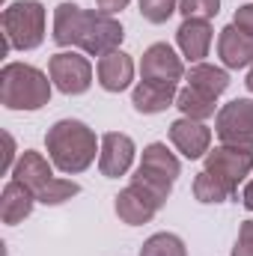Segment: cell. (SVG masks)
Listing matches in <instances>:
<instances>
[{"label":"cell","mask_w":253,"mask_h":256,"mask_svg":"<svg viewBox=\"0 0 253 256\" xmlns=\"http://www.w3.org/2000/svg\"><path fill=\"white\" fill-rule=\"evenodd\" d=\"M122 39L126 30L114 15L80 9L78 3H60L54 9V42L60 48H80L90 57H104L120 51Z\"/></svg>","instance_id":"6da1fadb"},{"label":"cell","mask_w":253,"mask_h":256,"mask_svg":"<svg viewBox=\"0 0 253 256\" xmlns=\"http://www.w3.org/2000/svg\"><path fill=\"white\" fill-rule=\"evenodd\" d=\"M45 146H48L51 164L66 176L84 173L96 161V152H102V143L96 140V131L80 120L54 122L45 134Z\"/></svg>","instance_id":"7a4b0ae2"},{"label":"cell","mask_w":253,"mask_h":256,"mask_svg":"<svg viewBox=\"0 0 253 256\" xmlns=\"http://www.w3.org/2000/svg\"><path fill=\"white\" fill-rule=\"evenodd\" d=\"M42 68L27 63H6L0 72V104L9 110H39L51 102V86Z\"/></svg>","instance_id":"3957f363"},{"label":"cell","mask_w":253,"mask_h":256,"mask_svg":"<svg viewBox=\"0 0 253 256\" xmlns=\"http://www.w3.org/2000/svg\"><path fill=\"white\" fill-rule=\"evenodd\" d=\"M3 39L15 51H33L45 42V6L39 0H15L3 9Z\"/></svg>","instance_id":"277c9868"},{"label":"cell","mask_w":253,"mask_h":256,"mask_svg":"<svg viewBox=\"0 0 253 256\" xmlns=\"http://www.w3.org/2000/svg\"><path fill=\"white\" fill-rule=\"evenodd\" d=\"M182 173V164L179 158L164 146V143H149L143 149V158H140V167L134 173V182L146 185L149 191H155L158 196H170L173 194V185Z\"/></svg>","instance_id":"5b68a950"},{"label":"cell","mask_w":253,"mask_h":256,"mask_svg":"<svg viewBox=\"0 0 253 256\" xmlns=\"http://www.w3.org/2000/svg\"><path fill=\"white\" fill-rule=\"evenodd\" d=\"M214 131L224 146L253 152V98H232L214 116Z\"/></svg>","instance_id":"8992f818"},{"label":"cell","mask_w":253,"mask_h":256,"mask_svg":"<svg viewBox=\"0 0 253 256\" xmlns=\"http://www.w3.org/2000/svg\"><path fill=\"white\" fill-rule=\"evenodd\" d=\"M206 170L214 176V179H220L230 194L236 196L238 194V185L248 179L253 173V152L248 149H238V146H214V149H208V155H206Z\"/></svg>","instance_id":"52a82bcc"},{"label":"cell","mask_w":253,"mask_h":256,"mask_svg":"<svg viewBox=\"0 0 253 256\" xmlns=\"http://www.w3.org/2000/svg\"><path fill=\"white\" fill-rule=\"evenodd\" d=\"M48 74L63 96H84L92 86V66L78 51H57L48 60Z\"/></svg>","instance_id":"ba28073f"},{"label":"cell","mask_w":253,"mask_h":256,"mask_svg":"<svg viewBox=\"0 0 253 256\" xmlns=\"http://www.w3.org/2000/svg\"><path fill=\"white\" fill-rule=\"evenodd\" d=\"M164 202H167L164 196L131 179V185L116 194V218L128 226H140V224H149L164 208Z\"/></svg>","instance_id":"9c48e42d"},{"label":"cell","mask_w":253,"mask_h":256,"mask_svg":"<svg viewBox=\"0 0 253 256\" xmlns=\"http://www.w3.org/2000/svg\"><path fill=\"white\" fill-rule=\"evenodd\" d=\"M140 78L143 80H167V84H179L185 78V63L182 57L167 45V42H155L143 51L140 57Z\"/></svg>","instance_id":"30bf717a"},{"label":"cell","mask_w":253,"mask_h":256,"mask_svg":"<svg viewBox=\"0 0 253 256\" xmlns=\"http://www.w3.org/2000/svg\"><path fill=\"white\" fill-rule=\"evenodd\" d=\"M134 140L122 131H108L102 137V152H98V170L108 179H120L126 176L134 164Z\"/></svg>","instance_id":"8fae6325"},{"label":"cell","mask_w":253,"mask_h":256,"mask_svg":"<svg viewBox=\"0 0 253 256\" xmlns=\"http://www.w3.org/2000/svg\"><path fill=\"white\" fill-rule=\"evenodd\" d=\"M170 143L176 146V152H182L188 161H196V158H206L208 149H212V128L200 120H176L170 126Z\"/></svg>","instance_id":"7c38bea8"},{"label":"cell","mask_w":253,"mask_h":256,"mask_svg":"<svg viewBox=\"0 0 253 256\" xmlns=\"http://www.w3.org/2000/svg\"><path fill=\"white\" fill-rule=\"evenodd\" d=\"M176 84H167V80H143L131 90V104L137 114H161L167 110L170 104H176Z\"/></svg>","instance_id":"4fadbf2b"},{"label":"cell","mask_w":253,"mask_h":256,"mask_svg":"<svg viewBox=\"0 0 253 256\" xmlns=\"http://www.w3.org/2000/svg\"><path fill=\"white\" fill-rule=\"evenodd\" d=\"M96 78H98V86L102 90L122 92V90L131 86V80H134V60L128 57L126 51H110V54L98 57Z\"/></svg>","instance_id":"5bb4252c"},{"label":"cell","mask_w":253,"mask_h":256,"mask_svg":"<svg viewBox=\"0 0 253 256\" xmlns=\"http://www.w3.org/2000/svg\"><path fill=\"white\" fill-rule=\"evenodd\" d=\"M218 57L226 68H244L253 66V36L238 30L236 24L224 27L218 36Z\"/></svg>","instance_id":"9a60e30c"},{"label":"cell","mask_w":253,"mask_h":256,"mask_svg":"<svg viewBox=\"0 0 253 256\" xmlns=\"http://www.w3.org/2000/svg\"><path fill=\"white\" fill-rule=\"evenodd\" d=\"M51 167H54V164H48L42 152L24 149V152L18 155L15 167H12V179L21 182L24 188H30L33 194H39L51 179H54V170H51Z\"/></svg>","instance_id":"2e32d148"},{"label":"cell","mask_w":253,"mask_h":256,"mask_svg":"<svg viewBox=\"0 0 253 256\" xmlns=\"http://www.w3.org/2000/svg\"><path fill=\"white\" fill-rule=\"evenodd\" d=\"M176 42H179V51L185 60L202 63V57L208 54V45H212V24L202 18H185L182 27L176 30Z\"/></svg>","instance_id":"e0dca14e"},{"label":"cell","mask_w":253,"mask_h":256,"mask_svg":"<svg viewBox=\"0 0 253 256\" xmlns=\"http://www.w3.org/2000/svg\"><path fill=\"white\" fill-rule=\"evenodd\" d=\"M33 202H36V194L30 191V188H24L21 182L9 179V182L3 185V194H0V220H3L6 226L21 224L24 218H30Z\"/></svg>","instance_id":"ac0fdd59"},{"label":"cell","mask_w":253,"mask_h":256,"mask_svg":"<svg viewBox=\"0 0 253 256\" xmlns=\"http://www.w3.org/2000/svg\"><path fill=\"white\" fill-rule=\"evenodd\" d=\"M185 80H188V86L212 96V98H218V96H224L230 90V72L208 63H194L188 68V74H185Z\"/></svg>","instance_id":"d6986e66"},{"label":"cell","mask_w":253,"mask_h":256,"mask_svg":"<svg viewBox=\"0 0 253 256\" xmlns=\"http://www.w3.org/2000/svg\"><path fill=\"white\" fill-rule=\"evenodd\" d=\"M214 102L218 98H212V96H206V92H200L194 86H182L179 96H176V108L182 110V116L200 120V122H206L208 116H214Z\"/></svg>","instance_id":"ffe728a7"},{"label":"cell","mask_w":253,"mask_h":256,"mask_svg":"<svg viewBox=\"0 0 253 256\" xmlns=\"http://www.w3.org/2000/svg\"><path fill=\"white\" fill-rule=\"evenodd\" d=\"M140 256H188V248L176 232H155L143 242Z\"/></svg>","instance_id":"44dd1931"},{"label":"cell","mask_w":253,"mask_h":256,"mask_svg":"<svg viewBox=\"0 0 253 256\" xmlns=\"http://www.w3.org/2000/svg\"><path fill=\"white\" fill-rule=\"evenodd\" d=\"M194 196L200 200V202H226L232 194H230V188L220 182V179H214L208 170H202V173H196V179H194Z\"/></svg>","instance_id":"7402d4cb"},{"label":"cell","mask_w":253,"mask_h":256,"mask_svg":"<svg viewBox=\"0 0 253 256\" xmlns=\"http://www.w3.org/2000/svg\"><path fill=\"white\" fill-rule=\"evenodd\" d=\"M80 194V185L78 182H72V179H51L42 191L36 194V202H45V206H60L66 200H72V196H78Z\"/></svg>","instance_id":"603a6c76"},{"label":"cell","mask_w":253,"mask_h":256,"mask_svg":"<svg viewBox=\"0 0 253 256\" xmlns=\"http://www.w3.org/2000/svg\"><path fill=\"white\" fill-rule=\"evenodd\" d=\"M179 9V0H140V15L149 24H164Z\"/></svg>","instance_id":"cb8c5ba5"},{"label":"cell","mask_w":253,"mask_h":256,"mask_svg":"<svg viewBox=\"0 0 253 256\" xmlns=\"http://www.w3.org/2000/svg\"><path fill=\"white\" fill-rule=\"evenodd\" d=\"M179 12L185 18H214L220 12V0H179Z\"/></svg>","instance_id":"d4e9b609"},{"label":"cell","mask_w":253,"mask_h":256,"mask_svg":"<svg viewBox=\"0 0 253 256\" xmlns=\"http://www.w3.org/2000/svg\"><path fill=\"white\" fill-rule=\"evenodd\" d=\"M232 256H253V218L238 226V238H236Z\"/></svg>","instance_id":"484cf974"},{"label":"cell","mask_w":253,"mask_h":256,"mask_svg":"<svg viewBox=\"0 0 253 256\" xmlns=\"http://www.w3.org/2000/svg\"><path fill=\"white\" fill-rule=\"evenodd\" d=\"M232 24H236L238 30H244L248 36H253V3H244V6H238V9H236Z\"/></svg>","instance_id":"4316f807"},{"label":"cell","mask_w":253,"mask_h":256,"mask_svg":"<svg viewBox=\"0 0 253 256\" xmlns=\"http://www.w3.org/2000/svg\"><path fill=\"white\" fill-rule=\"evenodd\" d=\"M3 143H6V152H3V164H0V173H12V167H15V140H12V134L9 131H3Z\"/></svg>","instance_id":"83f0119b"},{"label":"cell","mask_w":253,"mask_h":256,"mask_svg":"<svg viewBox=\"0 0 253 256\" xmlns=\"http://www.w3.org/2000/svg\"><path fill=\"white\" fill-rule=\"evenodd\" d=\"M131 0H96V6H98V12H104V15H116V12H122Z\"/></svg>","instance_id":"f1b7e54d"},{"label":"cell","mask_w":253,"mask_h":256,"mask_svg":"<svg viewBox=\"0 0 253 256\" xmlns=\"http://www.w3.org/2000/svg\"><path fill=\"white\" fill-rule=\"evenodd\" d=\"M242 206H244L248 212H253V179L244 185V191H242Z\"/></svg>","instance_id":"f546056e"},{"label":"cell","mask_w":253,"mask_h":256,"mask_svg":"<svg viewBox=\"0 0 253 256\" xmlns=\"http://www.w3.org/2000/svg\"><path fill=\"white\" fill-rule=\"evenodd\" d=\"M244 84H248V90L253 92V66H250V72H248V80H244Z\"/></svg>","instance_id":"4dcf8cb0"}]
</instances>
